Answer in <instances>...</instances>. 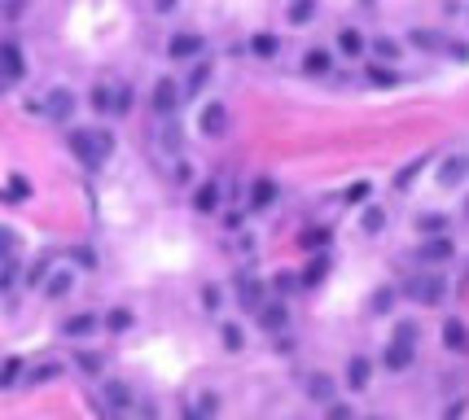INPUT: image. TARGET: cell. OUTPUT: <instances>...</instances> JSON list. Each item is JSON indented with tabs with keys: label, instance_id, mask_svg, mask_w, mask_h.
Segmentation results:
<instances>
[{
	"label": "cell",
	"instance_id": "55",
	"mask_svg": "<svg viewBox=\"0 0 469 420\" xmlns=\"http://www.w3.org/2000/svg\"><path fill=\"white\" fill-rule=\"evenodd\" d=\"M364 5H373V0H364Z\"/></svg>",
	"mask_w": 469,
	"mask_h": 420
},
{
	"label": "cell",
	"instance_id": "9",
	"mask_svg": "<svg viewBox=\"0 0 469 420\" xmlns=\"http://www.w3.org/2000/svg\"><path fill=\"white\" fill-rule=\"evenodd\" d=\"M452 254H456V245L448 241V236H426L421 250H416V258H421V262H434V267H438V262H448Z\"/></svg>",
	"mask_w": 469,
	"mask_h": 420
},
{
	"label": "cell",
	"instance_id": "7",
	"mask_svg": "<svg viewBox=\"0 0 469 420\" xmlns=\"http://www.w3.org/2000/svg\"><path fill=\"white\" fill-rule=\"evenodd\" d=\"M465 179H469V153H448L438 162V184L443 189H460Z\"/></svg>",
	"mask_w": 469,
	"mask_h": 420
},
{
	"label": "cell",
	"instance_id": "25",
	"mask_svg": "<svg viewBox=\"0 0 469 420\" xmlns=\"http://www.w3.org/2000/svg\"><path fill=\"white\" fill-rule=\"evenodd\" d=\"M408 35H412V48H421V52H438L443 44H448L438 31H426V26H416V31H408Z\"/></svg>",
	"mask_w": 469,
	"mask_h": 420
},
{
	"label": "cell",
	"instance_id": "4",
	"mask_svg": "<svg viewBox=\"0 0 469 420\" xmlns=\"http://www.w3.org/2000/svg\"><path fill=\"white\" fill-rule=\"evenodd\" d=\"M75 105H80V96H75L70 88H48L44 101H40V114H44L48 123H70Z\"/></svg>",
	"mask_w": 469,
	"mask_h": 420
},
{
	"label": "cell",
	"instance_id": "12",
	"mask_svg": "<svg viewBox=\"0 0 469 420\" xmlns=\"http://www.w3.org/2000/svg\"><path fill=\"white\" fill-rule=\"evenodd\" d=\"M40 289H44V298H66L70 289H75V272H70V267H58V272H48Z\"/></svg>",
	"mask_w": 469,
	"mask_h": 420
},
{
	"label": "cell",
	"instance_id": "31",
	"mask_svg": "<svg viewBox=\"0 0 469 420\" xmlns=\"http://www.w3.org/2000/svg\"><path fill=\"white\" fill-rule=\"evenodd\" d=\"M298 241H303V250H307V254H320V250L329 245V228H307V232L298 236Z\"/></svg>",
	"mask_w": 469,
	"mask_h": 420
},
{
	"label": "cell",
	"instance_id": "54",
	"mask_svg": "<svg viewBox=\"0 0 469 420\" xmlns=\"http://www.w3.org/2000/svg\"><path fill=\"white\" fill-rule=\"evenodd\" d=\"M369 420H382V416H369Z\"/></svg>",
	"mask_w": 469,
	"mask_h": 420
},
{
	"label": "cell",
	"instance_id": "10",
	"mask_svg": "<svg viewBox=\"0 0 469 420\" xmlns=\"http://www.w3.org/2000/svg\"><path fill=\"white\" fill-rule=\"evenodd\" d=\"M329 70H333V52H329V48H320V44H316V48H307V52H303V74L325 79Z\"/></svg>",
	"mask_w": 469,
	"mask_h": 420
},
{
	"label": "cell",
	"instance_id": "47",
	"mask_svg": "<svg viewBox=\"0 0 469 420\" xmlns=\"http://www.w3.org/2000/svg\"><path fill=\"white\" fill-rule=\"evenodd\" d=\"M325 420H355V411H351L347 403H329V411H325Z\"/></svg>",
	"mask_w": 469,
	"mask_h": 420
},
{
	"label": "cell",
	"instance_id": "8",
	"mask_svg": "<svg viewBox=\"0 0 469 420\" xmlns=\"http://www.w3.org/2000/svg\"><path fill=\"white\" fill-rule=\"evenodd\" d=\"M22 74H27V52L18 44H0V79H5V84H18Z\"/></svg>",
	"mask_w": 469,
	"mask_h": 420
},
{
	"label": "cell",
	"instance_id": "33",
	"mask_svg": "<svg viewBox=\"0 0 469 420\" xmlns=\"http://www.w3.org/2000/svg\"><path fill=\"white\" fill-rule=\"evenodd\" d=\"M18 377H22V359H18V355H9L5 363H0V389L18 385Z\"/></svg>",
	"mask_w": 469,
	"mask_h": 420
},
{
	"label": "cell",
	"instance_id": "13",
	"mask_svg": "<svg viewBox=\"0 0 469 420\" xmlns=\"http://www.w3.org/2000/svg\"><path fill=\"white\" fill-rule=\"evenodd\" d=\"M276 201V179H268V175H259L254 184H250V210L259 215V210H268Z\"/></svg>",
	"mask_w": 469,
	"mask_h": 420
},
{
	"label": "cell",
	"instance_id": "51",
	"mask_svg": "<svg viewBox=\"0 0 469 420\" xmlns=\"http://www.w3.org/2000/svg\"><path fill=\"white\" fill-rule=\"evenodd\" d=\"M180 0H153V13H176Z\"/></svg>",
	"mask_w": 469,
	"mask_h": 420
},
{
	"label": "cell",
	"instance_id": "19",
	"mask_svg": "<svg viewBox=\"0 0 469 420\" xmlns=\"http://www.w3.org/2000/svg\"><path fill=\"white\" fill-rule=\"evenodd\" d=\"M364 74H369L373 88H395V84H399V70L386 66V62H369V66H364Z\"/></svg>",
	"mask_w": 469,
	"mask_h": 420
},
{
	"label": "cell",
	"instance_id": "20",
	"mask_svg": "<svg viewBox=\"0 0 469 420\" xmlns=\"http://www.w3.org/2000/svg\"><path fill=\"white\" fill-rule=\"evenodd\" d=\"M338 48H343L347 57H360V52L369 48V40H364V31H355V26H343V31H338Z\"/></svg>",
	"mask_w": 469,
	"mask_h": 420
},
{
	"label": "cell",
	"instance_id": "53",
	"mask_svg": "<svg viewBox=\"0 0 469 420\" xmlns=\"http://www.w3.org/2000/svg\"><path fill=\"white\" fill-rule=\"evenodd\" d=\"M180 420H202V411H193V407H185V411H180Z\"/></svg>",
	"mask_w": 469,
	"mask_h": 420
},
{
	"label": "cell",
	"instance_id": "40",
	"mask_svg": "<svg viewBox=\"0 0 469 420\" xmlns=\"http://www.w3.org/2000/svg\"><path fill=\"white\" fill-rule=\"evenodd\" d=\"M58 372H62V368H58V363H44V368H36V372L27 377V385H44V381H53Z\"/></svg>",
	"mask_w": 469,
	"mask_h": 420
},
{
	"label": "cell",
	"instance_id": "36",
	"mask_svg": "<svg viewBox=\"0 0 469 420\" xmlns=\"http://www.w3.org/2000/svg\"><path fill=\"white\" fill-rule=\"evenodd\" d=\"M307 394L329 403V399H333V381H329V377H311V381H307Z\"/></svg>",
	"mask_w": 469,
	"mask_h": 420
},
{
	"label": "cell",
	"instance_id": "14",
	"mask_svg": "<svg viewBox=\"0 0 469 420\" xmlns=\"http://www.w3.org/2000/svg\"><path fill=\"white\" fill-rule=\"evenodd\" d=\"M443 346H448L452 355L469 350V328H465V320H456V315H452V320L443 324Z\"/></svg>",
	"mask_w": 469,
	"mask_h": 420
},
{
	"label": "cell",
	"instance_id": "49",
	"mask_svg": "<svg viewBox=\"0 0 469 420\" xmlns=\"http://www.w3.org/2000/svg\"><path fill=\"white\" fill-rule=\"evenodd\" d=\"M364 197H369V179H360V184L347 189V201H364Z\"/></svg>",
	"mask_w": 469,
	"mask_h": 420
},
{
	"label": "cell",
	"instance_id": "17",
	"mask_svg": "<svg viewBox=\"0 0 469 420\" xmlns=\"http://www.w3.org/2000/svg\"><path fill=\"white\" fill-rule=\"evenodd\" d=\"M237 298H242L246 311H259L264 306V284H259L254 276H237Z\"/></svg>",
	"mask_w": 469,
	"mask_h": 420
},
{
	"label": "cell",
	"instance_id": "16",
	"mask_svg": "<svg viewBox=\"0 0 469 420\" xmlns=\"http://www.w3.org/2000/svg\"><path fill=\"white\" fill-rule=\"evenodd\" d=\"M369 377H373V363L364 359V355H351L347 359V389H364Z\"/></svg>",
	"mask_w": 469,
	"mask_h": 420
},
{
	"label": "cell",
	"instance_id": "46",
	"mask_svg": "<svg viewBox=\"0 0 469 420\" xmlns=\"http://www.w3.org/2000/svg\"><path fill=\"white\" fill-rule=\"evenodd\" d=\"M44 276H48V258H36L27 272V284H44Z\"/></svg>",
	"mask_w": 469,
	"mask_h": 420
},
{
	"label": "cell",
	"instance_id": "32",
	"mask_svg": "<svg viewBox=\"0 0 469 420\" xmlns=\"http://www.w3.org/2000/svg\"><path fill=\"white\" fill-rule=\"evenodd\" d=\"M325 276H329V262H325L320 254H311V262L303 267V276H298V280H303V284H320Z\"/></svg>",
	"mask_w": 469,
	"mask_h": 420
},
{
	"label": "cell",
	"instance_id": "45",
	"mask_svg": "<svg viewBox=\"0 0 469 420\" xmlns=\"http://www.w3.org/2000/svg\"><path fill=\"white\" fill-rule=\"evenodd\" d=\"M373 48H377V57H382V62H395V57H399V44H395V40H377Z\"/></svg>",
	"mask_w": 469,
	"mask_h": 420
},
{
	"label": "cell",
	"instance_id": "38",
	"mask_svg": "<svg viewBox=\"0 0 469 420\" xmlns=\"http://www.w3.org/2000/svg\"><path fill=\"white\" fill-rule=\"evenodd\" d=\"M390 302H395V289H377L373 302H369V311H373V315H382V311H390Z\"/></svg>",
	"mask_w": 469,
	"mask_h": 420
},
{
	"label": "cell",
	"instance_id": "30",
	"mask_svg": "<svg viewBox=\"0 0 469 420\" xmlns=\"http://www.w3.org/2000/svg\"><path fill=\"white\" fill-rule=\"evenodd\" d=\"M106 399H110L119 411H132V389H127L123 381H106Z\"/></svg>",
	"mask_w": 469,
	"mask_h": 420
},
{
	"label": "cell",
	"instance_id": "52",
	"mask_svg": "<svg viewBox=\"0 0 469 420\" xmlns=\"http://www.w3.org/2000/svg\"><path fill=\"white\" fill-rule=\"evenodd\" d=\"M176 179H180V184H189V179H193V171H189V162H180V167H176Z\"/></svg>",
	"mask_w": 469,
	"mask_h": 420
},
{
	"label": "cell",
	"instance_id": "1",
	"mask_svg": "<svg viewBox=\"0 0 469 420\" xmlns=\"http://www.w3.org/2000/svg\"><path fill=\"white\" fill-rule=\"evenodd\" d=\"M70 153L80 158L84 167H101L114 153V136L106 127H80V131H70Z\"/></svg>",
	"mask_w": 469,
	"mask_h": 420
},
{
	"label": "cell",
	"instance_id": "37",
	"mask_svg": "<svg viewBox=\"0 0 469 420\" xmlns=\"http://www.w3.org/2000/svg\"><path fill=\"white\" fill-rule=\"evenodd\" d=\"M426 162H430V158H416V162H408V167H404V171H399V175H395V189H408V184H412V179H416V171H421V167H426Z\"/></svg>",
	"mask_w": 469,
	"mask_h": 420
},
{
	"label": "cell",
	"instance_id": "48",
	"mask_svg": "<svg viewBox=\"0 0 469 420\" xmlns=\"http://www.w3.org/2000/svg\"><path fill=\"white\" fill-rule=\"evenodd\" d=\"M202 302H206V311H220V289L206 284V289H202Z\"/></svg>",
	"mask_w": 469,
	"mask_h": 420
},
{
	"label": "cell",
	"instance_id": "28",
	"mask_svg": "<svg viewBox=\"0 0 469 420\" xmlns=\"http://www.w3.org/2000/svg\"><path fill=\"white\" fill-rule=\"evenodd\" d=\"M276 48H281V40H276L272 31L250 35V52H254V57H276Z\"/></svg>",
	"mask_w": 469,
	"mask_h": 420
},
{
	"label": "cell",
	"instance_id": "35",
	"mask_svg": "<svg viewBox=\"0 0 469 420\" xmlns=\"http://www.w3.org/2000/svg\"><path fill=\"white\" fill-rule=\"evenodd\" d=\"M416 232H421V236H443V232H448V219H443V215H421V219H416Z\"/></svg>",
	"mask_w": 469,
	"mask_h": 420
},
{
	"label": "cell",
	"instance_id": "27",
	"mask_svg": "<svg viewBox=\"0 0 469 420\" xmlns=\"http://www.w3.org/2000/svg\"><path fill=\"white\" fill-rule=\"evenodd\" d=\"M360 228H364V236H377V232L386 228V210H382V206H364Z\"/></svg>",
	"mask_w": 469,
	"mask_h": 420
},
{
	"label": "cell",
	"instance_id": "44",
	"mask_svg": "<svg viewBox=\"0 0 469 420\" xmlns=\"http://www.w3.org/2000/svg\"><path fill=\"white\" fill-rule=\"evenodd\" d=\"M294 284H298V276H294V272H276V276H272V289H276V294H290Z\"/></svg>",
	"mask_w": 469,
	"mask_h": 420
},
{
	"label": "cell",
	"instance_id": "43",
	"mask_svg": "<svg viewBox=\"0 0 469 420\" xmlns=\"http://www.w3.org/2000/svg\"><path fill=\"white\" fill-rule=\"evenodd\" d=\"M75 363H80L88 377H97V372H101V355H88V350H80V355H75Z\"/></svg>",
	"mask_w": 469,
	"mask_h": 420
},
{
	"label": "cell",
	"instance_id": "26",
	"mask_svg": "<svg viewBox=\"0 0 469 420\" xmlns=\"http://www.w3.org/2000/svg\"><path fill=\"white\" fill-rule=\"evenodd\" d=\"M88 105L97 114H114V88H106V84H97L92 92H88Z\"/></svg>",
	"mask_w": 469,
	"mask_h": 420
},
{
	"label": "cell",
	"instance_id": "29",
	"mask_svg": "<svg viewBox=\"0 0 469 420\" xmlns=\"http://www.w3.org/2000/svg\"><path fill=\"white\" fill-rule=\"evenodd\" d=\"M132 320H136V315L127 311V306H114V311H106V320H101V324H106L110 333H127V328H132Z\"/></svg>",
	"mask_w": 469,
	"mask_h": 420
},
{
	"label": "cell",
	"instance_id": "6",
	"mask_svg": "<svg viewBox=\"0 0 469 420\" xmlns=\"http://www.w3.org/2000/svg\"><path fill=\"white\" fill-rule=\"evenodd\" d=\"M202 48H206V40H202L198 31H176V35L167 40V57H171V62H198Z\"/></svg>",
	"mask_w": 469,
	"mask_h": 420
},
{
	"label": "cell",
	"instance_id": "39",
	"mask_svg": "<svg viewBox=\"0 0 469 420\" xmlns=\"http://www.w3.org/2000/svg\"><path fill=\"white\" fill-rule=\"evenodd\" d=\"M14 245H18V236H14L5 223H0V262H9V258H14Z\"/></svg>",
	"mask_w": 469,
	"mask_h": 420
},
{
	"label": "cell",
	"instance_id": "24",
	"mask_svg": "<svg viewBox=\"0 0 469 420\" xmlns=\"http://www.w3.org/2000/svg\"><path fill=\"white\" fill-rule=\"evenodd\" d=\"M206 84H211V62H193V70L185 79V96H198Z\"/></svg>",
	"mask_w": 469,
	"mask_h": 420
},
{
	"label": "cell",
	"instance_id": "18",
	"mask_svg": "<svg viewBox=\"0 0 469 420\" xmlns=\"http://www.w3.org/2000/svg\"><path fill=\"white\" fill-rule=\"evenodd\" d=\"M193 210H198V215H215V210H220V184L215 179H206L202 189L193 193Z\"/></svg>",
	"mask_w": 469,
	"mask_h": 420
},
{
	"label": "cell",
	"instance_id": "3",
	"mask_svg": "<svg viewBox=\"0 0 469 420\" xmlns=\"http://www.w3.org/2000/svg\"><path fill=\"white\" fill-rule=\"evenodd\" d=\"M180 96H185V92H180V84L163 74L158 84L149 88V110L158 114V118H176V110H180Z\"/></svg>",
	"mask_w": 469,
	"mask_h": 420
},
{
	"label": "cell",
	"instance_id": "21",
	"mask_svg": "<svg viewBox=\"0 0 469 420\" xmlns=\"http://www.w3.org/2000/svg\"><path fill=\"white\" fill-rule=\"evenodd\" d=\"M97 324H101V320H97L92 311H80V315H70V320L62 324V333H66V337H88Z\"/></svg>",
	"mask_w": 469,
	"mask_h": 420
},
{
	"label": "cell",
	"instance_id": "42",
	"mask_svg": "<svg viewBox=\"0 0 469 420\" xmlns=\"http://www.w3.org/2000/svg\"><path fill=\"white\" fill-rule=\"evenodd\" d=\"M390 341H408V346H416V324H412V320H399V324H395V337H390Z\"/></svg>",
	"mask_w": 469,
	"mask_h": 420
},
{
	"label": "cell",
	"instance_id": "41",
	"mask_svg": "<svg viewBox=\"0 0 469 420\" xmlns=\"http://www.w3.org/2000/svg\"><path fill=\"white\" fill-rule=\"evenodd\" d=\"M127 110H132V88L119 84V88H114V114H127Z\"/></svg>",
	"mask_w": 469,
	"mask_h": 420
},
{
	"label": "cell",
	"instance_id": "22",
	"mask_svg": "<svg viewBox=\"0 0 469 420\" xmlns=\"http://www.w3.org/2000/svg\"><path fill=\"white\" fill-rule=\"evenodd\" d=\"M285 18H290V26H307L316 18V0H290V5H285Z\"/></svg>",
	"mask_w": 469,
	"mask_h": 420
},
{
	"label": "cell",
	"instance_id": "34",
	"mask_svg": "<svg viewBox=\"0 0 469 420\" xmlns=\"http://www.w3.org/2000/svg\"><path fill=\"white\" fill-rule=\"evenodd\" d=\"M158 123H163V127H158V145H163L167 153H176V149H180V127H176L171 118H158Z\"/></svg>",
	"mask_w": 469,
	"mask_h": 420
},
{
	"label": "cell",
	"instance_id": "11",
	"mask_svg": "<svg viewBox=\"0 0 469 420\" xmlns=\"http://www.w3.org/2000/svg\"><path fill=\"white\" fill-rule=\"evenodd\" d=\"M254 315H259V328H268V333H281L285 324H290V311H285V302H264Z\"/></svg>",
	"mask_w": 469,
	"mask_h": 420
},
{
	"label": "cell",
	"instance_id": "23",
	"mask_svg": "<svg viewBox=\"0 0 469 420\" xmlns=\"http://www.w3.org/2000/svg\"><path fill=\"white\" fill-rule=\"evenodd\" d=\"M220 341H224V350H228V355H242V350H246V333L232 324V320L220 324Z\"/></svg>",
	"mask_w": 469,
	"mask_h": 420
},
{
	"label": "cell",
	"instance_id": "50",
	"mask_svg": "<svg viewBox=\"0 0 469 420\" xmlns=\"http://www.w3.org/2000/svg\"><path fill=\"white\" fill-rule=\"evenodd\" d=\"M75 262H84V267H97V254L88 245H75Z\"/></svg>",
	"mask_w": 469,
	"mask_h": 420
},
{
	"label": "cell",
	"instance_id": "15",
	"mask_svg": "<svg viewBox=\"0 0 469 420\" xmlns=\"http://www.w3.org/2000/svg\"><path fill=\"white\" fill-rule=\"evenodd\" d=\"M412 346H408V341H390V346H386V355H382V363L390 368V372H404V368H412Z\"/></svg>",
	"mask_w": 469,
	"mask_h": 420
},
{
	"label": "cell",
	"instance_id": "2",
	"mask_svg": "<svg viewBox=\"0 0 469 420\" xmlns=\"http://www.w3.org/2000/svg\"><path fill=\"white\" fill-rule=\"evenodd\" d=\"M404 294H408L412 302H421V306H438L443 298H448V280L434 276V272H421V276L404 280Z\"/></svg>",
	"mask_w": 469,
	"mask_h": 420
},
{
	"label": "cell",
	"instance_id": "5",
	"mask_svg": "<svg viewBox=\"0 0 469 420\" xmlns=\"http://www.w3.org/2000/svg\"><path fill=\"white\" fill-rule=\"evenodd\" d=\"M198 131H202L206 140H220L224 131H228V105L224 101H206L202 114H198Z\"/></svg>",
	"mask_w": 469,
	"mask_h": 420
}]
</instances>
